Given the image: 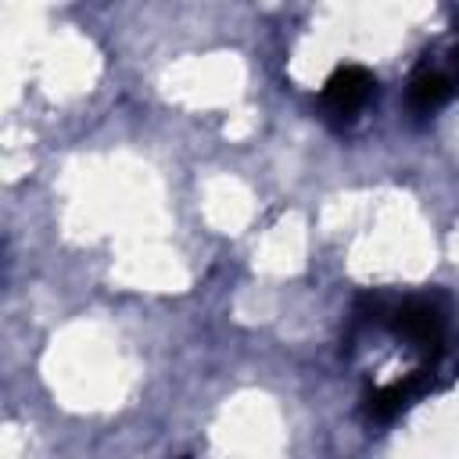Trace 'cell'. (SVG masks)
<instances>
[{
  "instance_id": "obj_2",
  "label": "cell",
  "mask_w": 459,
  "mask_h": 459,
  "mask_svg": "<svg viewBox=\"0 0 459 459\" xmlns=\"http://www.w3.org/2000/svg\"><path fill=\"white\" fill-rule=\"evenodd\" d=\"M373 86H377V82H373V75H369L366 68H359V65H344V68H337V72L326 79L323 97H319L323 115H326L333 126H351L355 115L369 104Z\"/></svg>"
},
{
  "instance_id": "obj_1",
  "label": "cell",
  "mask_w": 459,
  "mask_h": 459,
  "mask_svg": "<svg viewBox=\"0 0 459 459\" xmlns=\"http://www.w3.org/2000/svg\"><path fill=\"white\" fill-rule=\"evenodd\" d=\"M387 326L405 337L412 348H423L427 359H445V341H448V308L437 298H409L398 308H391Z\"/></svg>"
},
{
  "instance_id": "obj_3",
  "label": "cell",
  "mask_w": 459,
  "mask_h": 459,
  "mask_svg": "<svg viewBox=\"0 0 459 459\" xmlns=\"http://www.w3.org/2000/svg\"><path fill=\"white\" fill-rule=\"evenodd\" d=\"M455 90H459V82L452 79L448 68H420L409 82V108L420 115H430V111L445 108Z\"/></svg>"
}]
</instances>
